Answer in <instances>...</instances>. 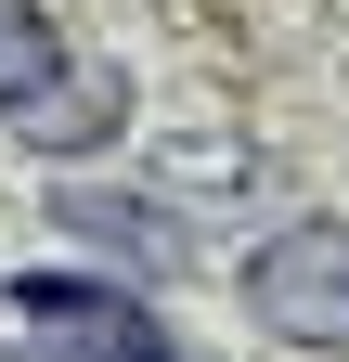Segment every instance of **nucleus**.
<instances>
[{"label": "nucleus", "mask_w": 349, "mask_h": 362, "mask_svg": "<svg viewBox=\"0 0 349 362\" xmlns=\"http://www.w3.org/2000/svg\"><path fill=\"white\" fill-rule=\"evenodd\" d=\"M0 117H26V129H78L65 117V39L39 0H0Z\"/></svg>", "instance_id": "nucleus-2"}, {"label": "nucleus", "mask_w": 349, "mask_h": 362, "mask_svg": "<svg viewBox=\"0 0 349 362\" xmlns=\"http://www.w3.org/2000/svg\"><path fill=\"white\" fill-rule=\"evenodd\" d=\"M246 310L272 337H311V349H349V220H297L246 259Z\"/></svg>", "instance_id": "nucleus-1"}]
</instances>
